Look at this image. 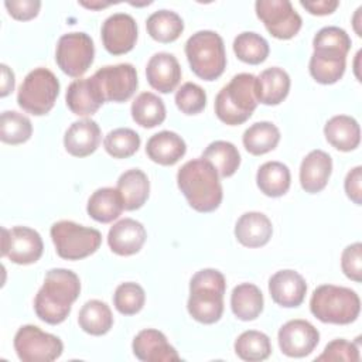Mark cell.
Wrapping results in <instances>:
<instances>
[{
	"label": "cell",
	"mask_w": 362,
	"mask_h": 362,
	"mask_svg": "<svg viewBox=\"0 0 362 362\" xmlns=\"http://www.w3.org/2000/svg\"><path fill=\"white\" fill-rule=\"evenodd\" d=\"M346 66V57L331 51H314L310 58V74L322 85H331L338 82Z\"/></svg>",
	"instance_id": "cell-29"
},
{
	"label": "cell",
	"mask_w": 362,
	"mask_h": 362,
	"mask_svg": "<svg viewBox=\"0 0 362 362\" xmlns=\"http://www.w3.org/2000/svg\"><path fill=\"white\" fill-rule=\"evenodd\" d=\"M14 349L23 362H51L61 356L62 341L37 325H23L14 335Z\"/></svg>",
	"instance_id": "cell-9"
},
{
	"label": "cell",
	"mask_w": 362,
	"mask_h": 362,
	"mask_svg": "<svg viewBox=\"0 0 362 362\" xmlns=\"http://www.w3.org/2000/svg\"><path fill=\"white\" fill-rule=\"evenodd\" d=\"M255 8L270 35L279 40H290L301 28L303 20L288 0H257Z\"/></svg>",
	"instance_id": "cell-11"
},
{
	"label": "cell",
	"mask_w": 362,
	"mask_h": 362,
	"mask_svg": "<svg viewBox=\"0 0 362 362\" xmlns=\"http://www.w3.org/2000/svg\"><path fill=\"white\" fill-rule=\"evenodd\" d=\"M175 105L185 115H197L206 105V93L199 85L185 82L175 92Z\"/></svg>",
	"instance_id": "cell-43"
},
{
	"label": "cell",
	"mask_w": 362,
	"mask_h": 362,
	"mask_svg": "<svg viewBox=\"0 0 362 362\" xmlns=\"http://www.w3.org/2000/svg\"><path fill=\"white\" fill-rule=\"evenodd\" d=\"M68 109L76 116H89L105 103L102 92L93 76L75 79L65 95Z\"/></svg>",
	"instance_id": "cell-20"
},
{
	"label": "cell",
	"mask_w": 362,
	"mask_h": 362,
	"mask_svg": "<svg viewBox=\"0 0 362 362\" xmlns=\"http://www.w3.org/2000/svg\"><path fill=\"white\" fill-rule=\"evenodd\" d=\"M59 95V81L47 68H35L27 74L18 88V106L34 116L48 113Z\"/></svg>",
	"instance_id": "cell-7"
},
{
	"label": "cell",
	"mask_w": 362,
	"mask_h": 362,
	"mask_svg": "<svg viewBox=\"0 0 362 362\" xmlns=\"http://www.w3.org/2000/svg\"><path fill=\"white\" fill-rule=\"evenodd\" d=\"M332 173V158L322 150L310 151L300 165V184L305 192L322 191Z\"/></svg>",
	"instance_id": "cell-21"
},
{
	"label": "cell",
	"mask_w": 362,
	"mask_h": 362,
	"mask_svg": "<svg viewBox=\"0 0 362 362\" xmlns=\"http://www.w3.org/2000/svg\"><path fill=\"white\" fill-rule=\"evenodd\" d=\"M33 134V124L27 116L16 110H4L0 116V139L7 144L25 143Z\"/></svg>",
	"instance_id": "cell-39"
},
{
	"label": "cell",
	"mask_w": 362,
	"mask_h": 362,
	"mask_svg": "<svg viewBox=\"0 0 362 362\" xmlns=\"http://www.w3.org/2000/svg\"><path fill=\"white\" fill-rule=\"evenodd\" d=\"M177 184L191 208L212 212L222 202V185L214 165L201 158L187 161L177 173Z\"/></svg>",
	"instance_id": "cell-2"
},
{
	"label": "cell",
	"mask_w": 362,
	"mask_h": 362,
	"mask_svg": "<svg viewBox=\"0 0 362 362\" xmlns=\"http://www.w3.org/2000/svg\"><path fill=\"white\" fill-rule=\"evenodd\" d=\"M146 301V293L143 287L133 281L122 283L116 287L113 294V304L120 314L134 315L137 314Z\"/></svg>",
	"instance_id": "cell-41"
},
{
	"label": "cell",
	"mask_w": 362,
	"mask_h": 362,
	"mask_svg": "<svg viewBox=\"0 0 362 362\" xmlns=\"http://www.w3.org/2000/svg\"><path fill=\"white\" fill-rule=\"evenodd\" d=\"M314 51H331L346 57L351 49V38L345 30L328 25L321 28L313 40Z\"/></svg>",
	"instance_id": "cell-42"
},
{
	"label": "cell",
	"mask_w": 362,
	"mask_h": 362,
	"mask_svg": "<svg viewBox=\"0 0 362 362\" xmlns=\"http://www.w3.org/2000/svg\"><path fill=\"white\" fill-rule=\"evenodd\" d=\"M256 76L238 74L225 85L215 98V113L218 119L229 126L245 123L257 106Z\"/></svg>",
	"instance_id": "cell-4"
},
{
	"label": "cell",
	"mask_w": 362,
	"mask_h": 362,
	"mask_svg": "<svg viewBox=\"0 0 362 362\" xmlns=\"http://www.w3.org/2000/svg\"><path fill=\"white\" fill-rule=\"evenodd\" d=\"M225 276L216 269H202L189 281L187 308L189 315L202 324H214L223 313Z\"/></svg>",
	"instance_id": "cell-3"
},
{
	"label": "cell",
	"mask_w": 362,
	"mask_h": 362,
	"mask_svg": "<svg viewBox=\"0 0 362 362\" xmlns=\"http://www.w3.org/2000/svg\"><path fill=\"white\" fill-rule=\"evenodd\" d=\"M236 355L247 362L264 361L272 354V344L264 332L249 329L242 332L235 341Z\"/></svg>",
	"instance_id": "cell-37"
},
{
	"label": "cell",
	"mask_w": 362,
	"mask_h": 362,
	"mask_svg": "<svg viewBox=\"0 0 362 362\" xmlns=\"http://www.w3.org/2000/svg\"><path fill=\"white\" fill-rule=\"evenodd\" d=\"M187 151V144L181 136L174 132L163 130L147 140L146 153L150 160L161 165H174Z\"/></svg>",
	"instance_id": "cell-23"
},
{
	"label": "cell",
	"mask_w": 362,
	"mask_h": 362,
	"mask_svg": "<svg viewBox=\"0 0 362 362\" xmlns=\"http://www.w3.org/2000/svg\"><path fill=\"white\" fill-rule=\"evenodd\" d=\"M185 55L192 72L204 81L218 79L226 68L223 40L211 30L192 34L185 42Z\"/></svg>",
	"instance_id": "cell-6"
},
{
	"label": "cell",
	"mask_w": 362,
	"mask_h": 362,
	"mask_svg": "<svg viewBox=\"0 0 362 362\" xmlns=\"http://www.w3.org/2000/svg\"><path fill=\"white\" fill-rule=\"evenodd\" d=\"M242 141L250 154L262 156L276 148L280 141V132L272 122H257L245 130Z\"/></svg>",
	"instance_id": "cell-35"
},
{
	"label": "cell",
	"mask_w": 362,
	"mask_h": 362,
	"mask_svg": "<svg viewBox=\"0 0 362 362\" xmlns=\"http://www.w3.org/2000/svg\"><path fill=\"white\" fill-rule=\"evenodd\" d=\"M105 102H126L139 86L137 72L132 64L106 65L92 75Z\"/></svg>",
	"instance_id": "cell-12"
},
{
	"label": "cell",
	"mask_w": 362,
	"mask_h": 362,
	"mask_svg": "<svg viewBox=\"0 0 362 362\" xmlns=\"http://www.w3.org/2000/svg\"><path fill=\"white\" fill-rule=\"evenodd\" d=\"M269 293L273 301L281 307H298L304 301L307 283L296 270H279L269 280Z\"/></svg>",
	"instance_id": "cell-16"
},
{
	"label": "cell",
	"mask_w": 362,
	"mask_h": 362,
	"mask_svg": "<svg viewBox=\"0 0 362 362\" xmlns=\"http://www.w3.org/2000/svg\"><path fill=\"white\" fill-rule=\"evenodd\" d=\"M290 90V76L279 66H272L256 76V96L257 102L263 105L281 103Z\"/></svg>",
	"instance_id": "cell-25"
},
{
	"label": "cell",
	"mask_w": 362,
	"mask_h": 362,
	"mask_svg": "<svg viewBox=\"0 0 362 362\" xmlns=\"http://www.w3.org/2000/svg\"><path fill=\"white\" fill-rule=\"evenodd\" d=\"M103 147L115 158H127L140 147V136L129 127H117L103 139Z\"/></svg>",
	"instance_id": "cell-40"
},
{
	"label": "cell",
	"mask_w": 362,
	"mask_h": 362,
	"mask_svg": "<svg viewBox=\"0 0 362 362\" xmlns=\"http://www.w3.org/2000/svg\"><path fill=\"white\" fill-rule=\"evenodd\" d=\"M300 4L311 14L314 16H327L337 10L339 3L337 0H313V1H304L301 0Z\"/></svg>",
	"instance_id": "cell-48"
},
{
	"label": "cell",
	"mask_w": 362,
	"mask_h": 362,
	"mask_svg": "<svg viewBox=\"0 0 362 362\" xmlns=\"http://www.w3.org/2000/svg\"><path fill=\"white\" fill-rule=\"evenodd\" d=\"M124 209L123 199L117 188L103 187L96 189L88 199L86 211L89 216L98 222L109 223L117 219Z\"/></svg>",
	"instance_id": "cell-28"
},
{
	"label": "cell",
	"mask_w": 362,
	"mask_h": 362,
	"mask_svg": "<svg viewBox=\"0 0 362 362\" xmlns=\"http://www.w3.org/2000/svg\"><path fill=\"white\" fill-rule=\"evenodd\" d=\"M146 76L153 89L170 93L181 81V66L173 54L157 52L147 62Z\"/></svg>",
	"instance_id": "cell-19"
},
{
	"label": "cell",
	"mask_w": 362,
	"mask_h": 362,
	"mask_svg": "<svg viewBox=\"0 0 362 362\" xmlns=\"http://www.w3.org/2000/svg\"><path fill=\"white\" fill-rule=\"evenodd\" d=\"M116 188L122 195L124 209L134 211L146 204L150 192V182L141 170L130 168L119 177Z\"/></svg>",
	"instance_id": "cell-27"
},
{
	"label": "cell",
	"mask_w": 362,
	"mask_h": 362,
	"mask_svg": "<svg viewBox=\"0 0 362 362\" xmlns=\"http://www.w3.org/2000/svg\"><path fill=\"white\" fill-rule=\"evenodd\" d=\"M95 45L86 33H68L59 37L55 61L61 71L72 78H81L92 65Z\"/></svg>",
	"instance_id": "cell-10"
},
{
	"label": "cell",
	"mask_w": 362,
	"mask_h": 362,
	"mask_svg": "<svg viewBox=\"0 0 362 362\" xmlns=\"http://www.w3.org/2000/svg\"><path fill=\"white\" fill-rule=\"evenodd\" d=\"M132 117L141 127H156L165 119L164 102L151 92H141L132 103Z\"/></svg>",
	"instance_id": "cell-36"
},
{
	"label": "cell",
	"mask_w": 362,
	"mask_h": 362,
	"mask_svg": "<svg viewBox=\"0 0 362 362\" xmlns=\"http://www.w3.org/2000/svg\"><path fill=\"white\" fill-rule=\"evenodd\" d=\"M341 267L344 274L359 283L362 280V245L361 242H355L346 246L341 256Z\"/></svg>",
	"instance_id": "cell-45"
},
{
	"label": "cell",
	"mask_w": 362,
	"mask_h": 362,
	"mask_svg": "<svg viewBox=\"0 0 362 362\" xmlns=\"http://www.w3.org/2000/svg\"><path fill=\"white\" fill-rule=\"evenodd\" d=\"M102 42L112 55H122L133 49L137 41V24L127 13H115L109 16L100 30Z\"/></svg>",
	"instance_id": "cell-15"
},
{
	"label": "cell",
	"mask_w": 362,
	"mask_h": 362,
	"mask_svg": "<svg viewBox=\"0 0 362 362\" xmlns=\"http://www.w3.org/2000/svg\"><path fill=\"white\" fill-rule=\"evenodd\" d=\"M315 361H345V362H358L359 349L356 344L346 339L338 338L327 344L322 354L315 358Z\"/></svg>",
	"instance_id": "cell-44"
},
{
	"label": "cell",
	"mask_w": 362,
	"mask_h": 362,
	"mask_svg": "<svg viewBox=\"0 0 362 362\" xmlns=\"http://www.w3.org/2000/svg\"><path fill=\"white\" fill-rule=\"evenodd\" d=\"M4 6L8 14L20 21H27L38 16L41 1L40 0H7Z\"/></svg>",
	"instance_id": "cell-46"
},
{
	"label": "cell",
	"mask_w": 362,
	"mask_h": 362,
	"mask_svg": "<svg viewBox=\"0 0 362 362\" xmlns=\"http://www.w3.org/2000/svg\"><path fill=\"white\" fill-rule=\"evenodd\" d=\"M202 158L209 161L219 177L228 178L236 173L240 165V154L235 144L225 140H215L202 153Z\"/></svg>",
	"instance_id": "cell-32"
},
{
	"label": "cell",
	"mask_w": 362,
	"mask_h": 362,
	"mask_svg": "<svg viewBox=\"0 0 362 362\" xmlns=\"http://www.w3.org/2000/svg\"><path fill=\"white\" fill-rule=\"evenodd\" d=\"M79 4L86 8H90V10H100V8L110 6L112 3L110 1H79Z\"/></svg>",
	"instance_id": "cell-50"
},
{
	"label": "cell",
	"mask_w": 362,
	"mask_h": 362,
	"mask_svg": "<svg viewBox=\"0 0 362 362\" xmlns=\"http://www.w3.org/2000/svg\"><path fill=\"white\" fill-rule=\"evenodd\" d=\"M51 239L59 257L66 260H81L95 253L102 235L98 229L78 225L72 221H58L51 226Z\"/></svg>",
	"instance_id": "cell-8"
},
{
	"label": "cell",
	"mask_w": 362,
	"mask_h": 362,
	"mask_svg": "<svg viewBox=\"0 0 362 362\" xmlns=\"http://www.w3.org/2000/svg\"><path fill=\"white\" fill-rule=\"evenodd\" d=\"M310 310L321 322L345 325L358 318L361 300L359 296L348 287L322 284L313 291Z\"/></svg>",
	"instance_id": "cell-5"
},
{
	"label": "cell",
	"mask_w": 362,
	"mask_h": 362,
	"mask_svg": "<svg viewBox=\"0 0 362 362\" xmlns=\"http://www.w3.org/2000/svg\"><path fill=\"white\" fill-rule=\"evenodd\" d=\"M0 68H1V90H0V96L4 98L10 92H13L16 79H14V72L6 64H1Z\"/></svg>",
	"instance_id": "cell-49"
},
{
	"label": "cell",
	"mask_w": 362,
	"mask_h": 362,
	"mask_svg": "<svg viewBox=\"0 0 362 362\" xmlns=\"http://www.w3.org/2000/svg\"><path fill=\"white\" fill-rule=\"evenodd\" d=\"M44 250L41 235L28 226L1 229V256L16 264L35 263Z\"/></svg>",
	"instance_id": "cell-13"
},
{
	"label": "cell",
	"mask_w": 362,
	"mask_h": 362,
	"mask_svg": "<svg viewBox=\"0 0 362 362\" xmlns=\"http://www.w3.org/2000/svg\"><path fill=\"white\" fill-rule=\"evenodd\" d=\"M233 51L236 57L250 65L263 62L270 52L269 42L257 33L245 31L238 34L233 41Z\"/></svg>",
	"instance_id": "cell-38"
},
{
	"label": "cell",
	"mask_w": 362,
	"mask_h": 362,
	"mask_svg": "<svg viewBox=\"0 0 362 362\" xmlns=\"http://www.w3.org/2000/svg\"><path fill=\"white\" fill-rule=\"evenodd\" d=\"M133 354L143 362H171L180 361L175 348L171 346L165 335L153 328L140 331L133 339Z\"/></svg>",
	"instance_id": "cell-17"
},
{
	"label": "cell",
	"mask_w": 362,
	"mask_h": 362,
	"mask_svg": "<svg viewBox=\"0 0 362 362\" xmlns=\"http://www.w3.org/2000/svg\"><path fill=\"white\" fill-rule=\"evenodd\" d=\"M230 308L242 321L256 320L263 311V294L252 283L238 284L230 294Z\"/></svg>",
	"instance_id": "cell-30"
},
{
	"label": "cell",
	"mask_w": 362,
	"mask_h": 362,
	"mask_svg": "<svg viewBox=\"0 0 362 362\" xmlns=\"http://www.w3.org/2000/svg\"><path fill=\"white\" fill-rule=\"evenodd\" d=\"M279 346L290 358L310 355L320 342L318 329L305 320H290L279 329Z\"/></svg>",
	"instance_id": "cell-14"
},
{
	"label": "cell",
	"mask_w": 362,
	"mask_h": 362,
	"mask_svg": "<svg viewBox=\"0 0 362 362\" xmlns=\"http://www.w3.org/2000/svg\"><path fill=\"white\" fill-rule=\"evenodd\" d=\"M100 143V127L92 119L74 122L64 136L65 150L74 157H86L92 154Z\"/></svg>",
	"instance_id": "cell-22"
},
{
	"label": "cell",
	"mask_w": 362,
	"mask_h": 362,
	"mask_svg": "<svg viewBox=\"0 0 362 362\" xmlns=\"http://www.w3.org/2000/svg\"><path fill=\"white\" fill-rule=\"evenodd\" d=\"M273 233L270 219L262 212H246L235 225V236L246 247L264 246Z\"/></svg>",
	"instance_id": "cell-24"
},
{
	"label": "cell",
	"mask_w": 362,
	"mask_h": 362,
	"mask_svg": "<svg viewBox=\"0 0 362 362\" xmlns=\"http://www.w3.org/2000/svg\"><path fill=\"white\" fill-rule=\"evenodd\" d=\"M146 28L153 40L168 44L175 41L182 34L184 21L175 11L158 10L148 16Z\"/></svg>",
	"instance_id": "cell-34"
},
{
	"label": "cell",
	"mask_w": 362,
	"mask_h": 362,
	"mask_svg": "<svg viewBox=\"0 0 362 362\" xmlns=\"http://www.w3.org/2000/svg\"><path fill=\"white\" fill-rule=\"evenodd\" d=\"M79 293L81 281L76 273L68 269L48 270L44 284L34 298L37 317L51 325L64 322Z\"/></svg>",
	"instance_id": "cell-1"
},
{
	"label": "cell",
	"mask_w": 362,
	"mask_h": 362,
	"mask_svg": "<svg viewBox=\"0 0 362 362\" xmlns=\"http://www.w3.org/2000/svg\"><path fill=\"white\" fill-rule=\"evenodd\" d=\"M79 327L90 335H105L113 325V315L109 305L100 300H89L79 310Z\"/></svg>",
	"instance_id": "cell-33"
},
{
	"label": "cell",
	"mask_w": 362,
	"mask_h": 362,
	"mask_svg": "<svg viewBox=\"0 0 362 362\" xmlns=\"http://www.w3.org/2000/svg\"><path fill=\"white\" fill-rule=\"evenodd\" d=\"M327 141L341 151H351L359 146L361 127L358 122L346 115L332 116L324 126Z\"/></svg>",
	"instance_id": "cell-26"
},
{
	"label": "cell",
	"mask_w": 362,
	"mask_h": 362,
	"mask_svg": "<svg viewBox=\"0 0 362 362\" xmlns=\"http://www.w3.org/2000/svg\"><path fill=\"white\" fill-rule=\"evenodd\" d=\"M361 11H362V7H358V10H356V13H355V16H354V28H355V31H356V34L361 37L362 35V33L359 31V28H358V24H359V16H361Z\"/></svg>",
	"instance_id": "cell-51"
},
{
	"label": "cell",
	"mask_w": 362,
	"mask_h": 362,
	"mask_svg": "<svg viewBox=\"0 0 362 362\" xmlns=\"http://www.w3.org/2000/svg\"><path fill=\"white\" fill-rule=\"evenodd\" d=\"M146 238V229L139 221L124 218L113 223L109 229L107 243L113 253L119 256H132L143 247Z\"/></svg>",
	"instance_id": "cell-18"
},
{
	"label": "cell",
	"mask_w": 362,
	"mask_h": 362,
	"mask_svg": "<svg viewBox=\"0 0 362 362\" xmlns=\"http://www.w3.org/2000/svg\"><path fill=\"white\" fill-rule=\"evenodd\" d=\"M256 182L259 189L264 195L273 198L281 197L290 188V170L286 164L280 161H267L259 167L256 174Z\"/></svg>",
	"instance_id": "cell-31"
},
{
	"label": "cell",
	"mask_w": 362,
	"mask_h": 362,
	"mask_svg": "<svg viewBox=\"0 0 362 362\" xmlns=\"http://www.w3.org/2000/svg\"><path fill=\"white\" fill-rule=\"evenodd\" d=\"M361 182H362V167L356 165L355 168H352L345 178V192L348 195V198L356 204L361 205L362 204V189H361Z\"/></svg>",
	"instance_id": "cell-47"
}]
</instances>
